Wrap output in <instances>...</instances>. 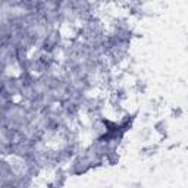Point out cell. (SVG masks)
<instances>
[{
	"mask_svg": "<svg viewBox=\"0 0 188 188\" xmlns=\"http://www.w3.org/2000/svg\"><path fill=\"white\" fill-rule=\"evenodd\" d=\"M90 169H93V168H91V163H90V159H88L85 156V153L82 152V153L77 154V156L74 157L68 173L69 175H84V173H87Z\"/></svg>",
	"mask_w": 188,
	"mask_h": 188,
	"instance_id": "6da1fadb",
	"label": "cell"
},
{
	"mask_svg": "<svg viewBox=\"0 0 188 188\" xmlns=\"http://www.w3.org/2000/svg\"><path fill=\"white\" fill-rule=\"evenodd\" d=\"M119 162V154H118V150H110L106 154V163L110 165V166H115L116 163Z\"/></svg>",
	"mask_w": 188,
	"mask_h": 188,
	"instance_id": "7a4b0ae2",
	"label": "cell"
},
{
	"mask_svg": "<svg viewBox=\"0 0 188 188\" xmlns=\"http://www.w3.org/2000/svg\"><path fill=\"white\" fill-rule=\"evenodd\" d=\"M154 129L157 131V132H160L162 135H165L166 137V122L162 119V120H157L156 123H154Z\"/></svg>",
	"mask_w": 188,
	"mask_h": 188,
	"instance_id": "3957f363",
	"label": "cell"
},
{
	"mask_svg": "<svg viewBox=\"0 0 188 188\" xmlns=\"http://www.w3.org/2000/svg\"><path fill=\"white\" fill-rule=\"evenodd\" d=\"M135 87H137V91H140V93H144V91H146V88H147L146 82H144V81H140V80L137 81Z\"/></svg>",
	"mask_w": 188,
	"mask_h": 188,
	"instance_id": "277c9868",
	"label": "cell"
},
{
	"mask_svg": "<svg viewBox=\"0 0 188 188\" xmlns=\"http://www.w3.org/2000/svg\"><path fill=\"white\" fill-rule=\"evenodd\" d=\"M172 115H173V116H181V115H182V109H181V107L172 109Z\"/></svg>",
	"mask_w": 188,
	"mask_h": 188,
	"instance_id": "5b68a950",
	"label": "cell"
},
{
	"mask_svg": "<svg viewBox=\"0 0 188 188\" xmlns=\"http://www.w3.org/2000/svg\"><path fill=\"white\" fill-rule=\"evenodd\" d=\"M47 188H59V187H57V185H56V184L51 181V182H49V184H47Z\"/></svg>",
	"mask_w": 188,
	"mask_h": 188,
	"instance_id": "8992f818",
	"label": "cell"
}]
</instances>
